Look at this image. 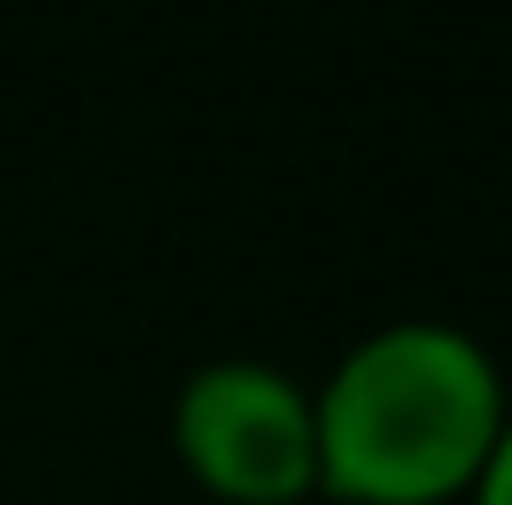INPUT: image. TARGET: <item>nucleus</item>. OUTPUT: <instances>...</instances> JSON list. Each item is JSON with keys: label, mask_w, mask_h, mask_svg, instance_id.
Here are the masks:
<instances>
[{"label": "nucleus", "mask_w": 512, "mask_h": 505, "mask_svg": "<svg viewBox=\"0 0 512 505\" xmlns=\"http://www.w3.org/2000/svg\"><path fill=\"white\" fill-rule=\"evenodd\" d=\"M171 454L216 505L320 498L312 387L268 357H216L171 394Z\"/></svg>", "instance_id": "obj_2"}, {"label": "nucleus", "mask_w": 512, "mask_h": 505, "mask_svg": "<svg viewBox=\"0 0 512 505\" xmlns=\"http://www.w3.org/2000/svg\"><path fill=\"white\" fill-rule=\"evenodd\" d=\"M512 416L505 372L453 320H386L312 387L320 498L461 505Z\"/></svg>", "instance_id": "obj_1"}, {"label": "nucleus", "mask_w": 512, "mask_h": 505, "mask_svg": "<svg viewBox=\"0 0 512 505\" xmlns=\"http://www.w3.org/2000/svg\"><path fill=\"white\" fill-rule=\"evenodd\" d=\"M461 505H512V416H505V431H498V446H490V461H483V476H475V491Z\"/></svg>", "instance_id": "obj_3"}]
</instances>
